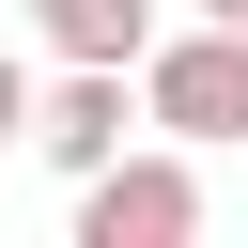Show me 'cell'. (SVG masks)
Returning a JSON list of instances; mask_svg holds the SVG:
<instances>
[{
	"label": "cell",
	"instance_id": "5b68a950",
	"mask_svg": "<svg viewBox=\"0 0 248 248\" xmlns=\"http://www.w3.org/2000/svg\"><path fill=\"white\" fill-rule=\"evenodd\" d=\"M0 140H31V62L0 46Z\"/></svg>",
	"mask_w": 248,
	"mask_h": 248
},
{
	"label": "cell",
	"instance_id": "6da1fadb",
	"mask_svg": "<svg viewBox=\"0 0 248 248\" xmlns=\"http://www.w3.org/2000/svg\"><path fill=\"white\" fill-rule=\"evenodd\" d=\"M140 124H170L186 155L248 140V31H232V16H202V31H155V46H140Z\"/></svg>",
	"mask_w": 248,
	"mask_h": 248
},
{
	"label": "cell",
	"instance_id": "7a4b0ae2",
	"mask_svg": "<svg viewBox=\"0 0 248 248\" xmlns=\"http://www.w3.org/2000/svg\"><path fill=\"white\" fill-rule=\"evenodd\" d=\"M202 232V170L186 155H108L78 170V248H186Z\"/></svg>",
	"mask_w": 248,
	"mask_h": 248
},
{
	"label": "cell",
	"instance_id": "3957f363",
	"mask_svg": "<svg viewBox=\"0 0 248 248\" xmlns=\"http://www.w3.org/2000/svg\"><path fill=\"white\" fill-rule=\"evenodd\" d=\"M124 124H140V62H62L46 93H31V155L78 186V170H108L124 155Z\"/></svg>",
	"mask_w": 248,
	"mask_h": 248
},
{
	"label": "cell",
	"instance_id": "8992f818",
	"mask_svg": "<svg viewBox=\"0 0 248 248\" xmlns=\"http://www.w3.org/2000/svg\"><path fill=\"white\" fill-rule=\"evenodd\" d=\"M202 16H232V31H248V0H202Z\"/></svg>",
	"mask_w": 248,
	"mask_h": 248
},
{
	"label": "cell",
	"instance_id": "277c9868",
	"mask_svg": "<svg viewBox=\"0 0 248 248\" xmlns=\"http://www.w3.org/2000/svg\"><path fill=\"white\" fill-rule=\"evenodd\" d=\"M31 31H46L62 62H140V46H155V0H31Z\"/></svg>",
	"mask_w": 248,
	"mask_h": 248
}]
</instances>
